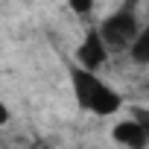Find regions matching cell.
<instances>
[{
  "mask_svg": "<svg viewBox=\"0 0 149 149\" xmlns=\"http://www.w3.org/2000/svg\"><path fill=\"white\" fill-rule=\"evenodd\" d=\"M140 29H143V26L137 24V15H134V0H129L123 9H117L114 15H108V18L100 24V35H102L108 53L129 50Z\"/></svg>",
  "mask_w": 149,
  "mask_h": 149,
  "instance_id": "1",
  "label": "cell"
},
{
  "mask_svg": "<svg viewBox=\"0 0 149 149\" xmlns=\"http://www.w3.org/2000/svg\"><path fill=\"white\" fill-rule=\"evenodd\" d=\"M70 85H73V97H76V105L82 111H91L94 108V100L97 94L102 91V79L97 76L94 70L82 67V64H70Z\"/></svg>",
  "mask_w": 149,
  "mask_h": 149,
  "instance_id": "2",
  "label": "cell"
},
{
  "mask_svg": "<svg viewBox=\"0 0 149 149\" xmlns=\"http://www.w3.org/2000/svg\"><path fill=\"white\" fill-rule=\"evenodd\" d=\"M105 58H108V47L100 35V26H91L85 32V41L76 47V64H82L88 70H97V67L105 64Z\"/></svg>",
  "mask_w": 149,
  "mask_h": 149,
  "instance_id": "3",
  "label": "cell"
},
{
  "mask_svg": "<svg viewBox=\"0 0 149 149\" xmlns=\"http://www.w3.org/2000/svg\"><path fill=\"white\" fill-rule=\"evenodd\" d=\"M111 137H114L120 146H126V149H146V146H149V132H146L134 117L120 120V123L111 129Z\"/></svg>",
  "mask_w": 149,
  "mask_h": 149,
  "instance_id": "4",
  "label": "cell"
},
{
  "mask_svg": "<svg viewBox=\"0 0 149 149\" xmlns=\"http://www.w3.org/2000/svg\"><path fill=\"white\" fill-rule=\"evenodd\" d=\"M129 56H132V61H137V64H149V26H143V29L137 32V38H134L132 47H129Z\"/></svg>",
  "mask_w": 149,
  "mask_h": 149,
  "instance_id": "5",
  "label": "cell"
},
{
  "mask_svg": "<svg viewBox=\"0 0 149 149\" xmlns=\"http://www.w3.org/2000/svg\"><path fill=\"white\" fill-rule=\"evenodd\" d=\"M67 6H70V12H76V15H91V9H94V0H67Z\"/></svg>",
  "mask_w": 149,
  "mask_h": 149,
  "instance_id": "6",
  "label": "cell"
},
{
  "mask_svg": "<svg viewBox=\"0 0 149 149\" xmlns=\"http://www.w3.org/2000/svg\"><path fill=\"white\" fill-rule=\"evenodd\" d=\"M129 111H132V117H134V120H137V123L149 132V108H146V105H132Z\"/></svg>",
  "mask_w": 149,
  "mask_h": 149,
  "instance_id": "7",
  "label": "cell"
},
{
  "mask_svg": "<svg viewBox=\"0 0 149 149\" xmlns=\"http://www.w3.org/2000/svg\"><path fill=\"white\" fill-rule=\"evenodd\" d=\"M9 123V108H6V102H0V126H6Z\"/></svg>",
  "mask_w": 149,
  "mask_h": 149,
  "instance_id": "8",
  "label": "cell"
},
{
  "mask_svg": "<svg viewBox=\"0 0 149 149\" xmlns=\"http://www.w3.org/2000/svg\"><path fill=\"white\" fill-rule=\"evenodd\" d=\"M44 149H47V146H44Z\"/></svg>",
  "mask_w": 149,
  "mask_h": 149,
  "instance_id": "9",
  "label": "cell"
}]
</instances>
